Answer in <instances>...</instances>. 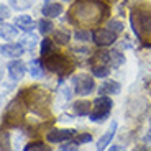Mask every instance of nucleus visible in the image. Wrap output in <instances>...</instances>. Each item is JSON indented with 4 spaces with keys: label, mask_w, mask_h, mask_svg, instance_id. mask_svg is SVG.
Masks as SVG:
<instances>
[{
    "label": "nucleus",
    "mask_w": 151,
    "mask_h": 151,
    "mask_svg": "<svg viewBox=\"0 0 151 151\" xmlns=\"http://www.w3.org/2000/svg\"><path fill=\"white\" fill-rule=\"evenodd\" d=\"M69 13H71L69 20L76 25L81 23L91 25V23L102 22L109 15V7L100 0H77L71 7Z\"/></svg>",
    "instance_id": "nucleus-1"
},
{
    "label": "nucleus",
    "mask_w": 151,
    "mask_h": 151,
    "mask_svg": "<svg viewBox=\"0 0 151 151\" xmlns=\"http://www.w3.org/2000/svg\"><path fill=\"white\" fill-rule=\"evenodd\" d=\"M43 66L51 72H58L59 77H66L74 69V66L71 64V61L59 53H53V54H49V56H45Z\"/></svg>",
    "instance_id": "nucleus-2"
},
{
    "label": "nucleus",
    "mask_w": 151,
    "mask_h": 151,
    "mask_svg": "<svg viewBox=\"0 0 151 151\" xmlns=\"http://www.w3.org/2000/svg\"><path fill=\"white\" fill-rule=\"evenodd\" d=\"M112 107H113L112 99L107 97V95H99L94 100V104H92V110L89 113V117H91V120L94 123H102L105 118H109Z\"/></svg>",
    "instance_id": "nucleus-3"
},
{
    "label": "nucleus",
    "mask_w": 151,
    "mask_h": 151,
    "mask_svg": "<svg viewBox=\"0 0 151 151\" xmlns=\"http://www.w3.org/2000/svg\"><path fill=\"white\" fill-rule=\"evenodd\" d=\"M23 115H25V100L22 97H17L7 105L5 123H8L10 127H17L23 120Z\"/></svg>",
    "instance_id": "nucleus-4"
},
{
    "label": "nucleus",
    "mask_w": 151,
    "mask_h": 151,
    "mask_svg": "<svg viewBox=\"0 0 151 151\" xmlns=\"http://www.w3.org/2000/svg\"><path fill=\"white\" fill-rule=\"evenodd\" d=\"M72 87H74V94L77 95H89L95 87V82L91 76L87 74H77L72 77Z\"/></svg>",
    "instance_id": "nucleus-5"
},
{
    "label": "nucleus",
    "mask_w": 151,
    "mask_h": 151,
    "mask_svg": "<svg viewBox=\"0 0 151 151\" xmlns=\"http://www.w3.org/2000/svg\"><path fill=\"white\" fill-rule=\"evenodd\" d=\"M92 40L95 41L97 46H102V48H107V46L113 45L117 41V35L110 31L109 28H100V30H95L92 33Z\"/></svg>",
    "instance_id": "nucleus-6"
},
{
    "label": "nucleus",
    "mask_w": 151,
    "mask_h": 151,
    "mask_svg": "<svg viewBox=\"0 0 151 151\" xmlns=\"http://www.w3.org/2000/svg\"><path fill=\"white\" fill-rule=\"evenodd\" d=\"M7 72L12 81H20L23 79V76L27 72V64L20 59H13L7 64Z\"/></svg>",
    "instance_id": "nucleus-7"
},
{
    "label": "nucleus",
    "mask_w": 151,
    "mask_h": 151,
    "mask_svg": "<svg viewBox=\"0 0 151 151\" xmlns=\"http://www.w3.org/2000/svg\"><path fill=\"white\" fill-rule=\"evenodd\" d=\"M76 135V130H51L46 135V140L49 143H63V141L72 140Z\"/></svg>",
    "instance_id": "nucleus-8"
},
{
    "label": "nucleus",
    "mask_w": 151,
    "mask_h": 151,
    "mask_svg": "<svg viewBox=\"0 0 151 151\" xmlns=\"http://www.w3.org/2000/svg\"><path fill=\"white\" fill-rule=\"evenodd\" d=\"M0 53H2V56L17 59L25 53V48H23L22 43H5V45L0 46Z\"/></svg>",
    "instance_id": "nucleus-9"
},
{
    "label": "nucleus",
    "mask_w": 151,
    "mask_h": 151,
    "mask_svg": "<svg viewBox=\"0 0 151 151\" xmlns=\"http://www.w3.org/2000/svg\"><path fill=\"white\" fill-rule=\"evenodd\" d=\"M115 132H117V122H112L109 132H105L100 138H99V143H97V151H105V148L112 143V138L115 136Z\"/></svg>",
    "instance_id": "nucleus-10"
},
{
    "label": "nucleus",
    "mask_w": 151,
    "mask_h": 151,
    "mask_svg": "<svg viewBox=\"0 0 151 151\" xmlns=\"http://www.w3.org/2000/svg\"><path fill=\"white\" fill-rule=\"evenodd\" d=\"M18 30L25 31V33H30V31H33L35 28V22L33 18H31L30 15H18L15 18V23H13Z\"/></svg>",
    "instance_id": "nucleus-11"
},
{
    "label": "nucleus",
    "mask_w": 151,
    "mask_h": 151,
    "mask_svg": "<svg viewBox=\"0 0 151 151\" xmlns=\"http://www.w3.org/2000/svg\"><path fill=\"white\" fill-rule=\"evenodd\" d=\"M91 110H92V104L87 102V100H76V102L72 104V112H74L76 115H79V117L89 115Z\"/></svg>",
    "instance_id": "nucleus-12"
},
{
    "label": "nucleus",
    "mask_w": 151,
    "mask_h": 151,
    "mask_svg": "<svg viewBox=\"0 0 151 151\" xmlns=\"http://www.w3.org/2000/svg\"><path fill=\"white\" fill-rule=\"evenodd\" d=\"M122 87L115 81H107L99 87V95H109V94H120Z\"/></svg>",
    "instance_id": "nucleus-13"
},
{
    "label": "nucleus",
    "mask_w": 151,
    "mask_h": 151,
    "mask_svg": "<svg viewBox=\"0 0 151 151\" xmlns=\"http://www.w3.org/2000/svg\"><path fill=\"white\" fill-rule=\"evenodd\" d=\"M138 27L141 31L151 35V12H138Z\"/></svg>",
    "instance_id": "nucleus-14"
},
{
    "label": "nucleus",
    "mask_w": 151,
    "mask_h": 151,
    "mask_svg": "<svg viewBox=\"0 0 151 151\" xmlns=\"http://www.w3.org/2000/svg\"><path fill=\"white\" fill-rule=\"evenodd\" d=\"M41 13L45 15V18H54V17H59L63 13V7H61V4H46Z\"/></svg>",
    "instance_id": "nucleus-15"
},
{
    "label": "nucleus",
    "mask_w": 151,
    "mask_h": 151,
    "mask_svg": "<svg viewBox=\"0 0 151 151\" xmlns=\"http://www.w3.org/2000/svg\"><path fill=\"white\" fill-rule=\"evenodd\" d=\"M0 36L4 38V40H15L18 36V28L15 25H0Z\"/></svg>",
    "instance_id": "nucleus-16"
},
{
    "label": "nucleus",
    "mask_w": 151,
    "mask_h": 151,
    "mask_svg": "<svg viewBox=\"0 0 151 151\" xmlns=\"http://www.w3.org/2000/svg\"><path fill=\"white\" fill-rule=\"evenodd\" d=\"M43 63L40 59H33L30 63V74H31V77L33 79H41L43 77V74H45V71H43Z\"/></svg>",
    "instance_id": "nucleus-17"
},
{
    "label": "nucleus",
    "mask_w": 151,
    "mask_h": 151,
    "mask_svg": "<svg viewBox=\"0 0 151 151\" xmlns=\"http://www.w3.org/2000/svg\"><path fill=\"white\" fill-rule=\"evenodd\" d=\"M92 74L99 79H102V77H107L110 74V68L109 64H94L92 66Z\"/></svg>",
    "instance_id": "nucleus-18"
},
{
    "label": "nucleus",
    "mask_w": 151,
    "mask_h": 151,
    "mask_svg": "<svg viewBox=\"0 0 151 151\" xmlns=\"http://www.w3.org/2000/svg\"><path fill=\"white\" fill-rule=\"evenodd\" d=\"M109 63L113 66V68H120V66L125 63V56L120 53V51H117V49H112V51H110V61Z\"/></svg>",
    "instance_id": "nucleus-19"
},
{
    "label": "nucleus",
    "mask_w": 151,
    "mask_h": 151,
    "mask_svg": "<svg viewBox=\"0 0 151 151\" xmlns=\"http://www.w3.org/2000/svg\"><path fill=\"white\" fill-rule=\"evenodd\" d=\"M53 27H54V25H53V22H51L49 18H41L40 22H38V28H40V33L45 35V36L53 31Z\"/></svg>",
    "instance_id": "nucleus-20"
},
{
    "label": "nucleus",
    "mask_w": 151,
    "mask_h": 151,
    "mask_svg": "<svg viewBox=\"0 0 151 151\" xmlns=\"http://www.w3.org/2000/svg\"><path fill=\"white\" fill-rule=\"evenodd\" d=\"M40 49H41V56L43 58L53 54L54 53V43H53V40H48V38L43 40L41 45H40Z\"/></svg>",
    "instance_id": "nucleus-21"
},
{
    "label": "nucleus",
    "mask_w": 151,
    "mask_h": 151,
    "mask_svg": "<svg viewBox=\"0 0 151 151\" xmlns=\"http://www.w3.org/2000/svg\"><path fill=\"white\" fill-rule=\"evenodd\" d=\"M69 40H71V35H69V31H64V30H59L54 33V41L58 43V45L64 46L69 43Z\"/></svg>",
    "instance_id": "nucleus-22"
},
{
    "label": "nucleus",
    "mask_w": 151,
    "mask_h": 151,
    "mask_svg": "<svg viewBox=\"0 0 151 151\" xmlns=\"http://www.w3.org/2000/svg\"><path fill=\"white\" fill-rule=\"evenodd\" d=\"M0 151H10V133L0 130Z\"/></svg>",
    "instance_id": "nucleus-23"
},
{
    "label": "nucleus",
    "mask_w": 151,
    "mask_h": 151,
    "mask_svg": "<svg viewBox=\"0 0 151 151\" xmlns=\"http://www.w3.org/2000/svg\"><path fill=\"white\" fill-rule=\"evenodd\" d=\"M23 151H51V150H49V146H46L45 143H41V141H31V143H28L27 146H25Z\"/></svg>",
    "instance_id": "nucleus-24"
},
{
    "label": "nucleus",
    "mask_w": 151,
    "mask_h": 151,
    "mask_svg": "<svg viewBox=\"0 0 151 151\" xmlns=\"http://www.w3.org/2000/svg\"><path fill=\"white\" fill-rule=\"evenodd\" d=\"M89 141H92V135H91V133H81V135H74V138H72V143H74L76 146L84 145V143H89Z\"/></svg>",
    "instance_id": "nucleus-25"
},
{
    "label": "nucleus",
    "mask_w": 151,
    "mask_h": 151,
    "mask_svg": "<svg viewBox=\"0 0 151 151\" xmlns=\"http://www.w3.org/2000/svg\"><path fill=\"white\" fill-rule=\"evenodd\" d=\"M36 40L38 38L35 36V35H27V36L22 40V45L25 49H33L35 46H36Z\"/></svg>",
    "instance_id": "nucleus-26"
},
{
    "label": "nucleus",
    "mask_w": 151,
    "mask_h": 151,
    "mask_svg": "<svg viewBox=\"0 0 151 151\" xmlns=\"http://www.w3.org/2000/svg\"><path fill=\"white\" fill-rule=\"evenodd\" d=\"M10 5L13 8H17V10H23V8L31 7L33 2H31V0H10Z\"/></svg>",
    "instance_id": "nucleus-27"
},
{
    "label": "nucleus",
    "mask_w": 151,
    "mask_h": 151,
    "mask_svg": "<svg viewBox=\"0 0 151 151\" xmlns=\"http://www.w3.org/2000/svg\"><path fill=\"white\" fill-rule=\"evenodd\" d=\"M109 30L113 31L115 35L122 33V31H123V23H122L120 20H112V22H109Z\"/></svg>",
    "instance_id": "nucleus-28"
},
{
    "label": "nucleus",
    "mask_w": 151,
    "mask_h": 151,
    "mask_svg": "<svg viewBox=\"0 0 151 151\" xmlns=\"http://www.w3.org/2000/svg\"><path fill=\"white\" fill-rule=\"evenodd\" d=\"M74 38L76 40H79V41H87V40H91L92 38V33L89 30H77L74 33Z\"/></svg>",
    "instance_id": "nucleus-29"
},
{
    "label": "nucleus",
    "mask_w": 151,
    "mask_h": 151,
    "mask_svg": "<svg viewBox=\"0 0 151 151\" xmlns=\"http://www.w3.org/2000/svg\"><path fill=\"white\" fill-rule=\"evenodd\" d=\"M8 15H10V10H8V7H7V5H0V20L8 18Z\"/></svg>",
    "instance_id": "nucleus-30"
},
{
    "label": "nucleus",
    "mask_w": 151,
    "mask_h": 151,
    "mask_svg": "<svg viewBox=\"0 0 151 151\" xmlns=\"http://www.w3.org/2000/svg\"><path fill=\"white\" fill-rule=\"evenodd\" d=\"M61 151H76V145L69 143V145H66V146L61 148Z\"/></svg>",
    "instance_id": "nucleus-31"
},
{
    "label": "nucleus",
    "mask_w": 151,
    "mask_h": 151,
    "mask_svg": "<svg viewBox=\"0 0 151 151\" xmlns=\"http://www.w3.org/2000/svg\"><path fill=\"white\" fill-rule=\"evenodd\" d=\"M109 151H125V148L122 146V145H115V146H112Z\"/></svg>",
    "instance_id": "nucleus-32"
},
{
    "label": "nucleus",
    "mask_w": 151,
    "mask_h": 151,
    "mask_svg": "<svg viewBox=\"0 0 151 151\" xmlns=\"http://www.w3.org/2000/svg\"><path fill=\"white\" fill-rule=\"evenodd\" d=\"M133 151H148V150H146V146H136Z\"/></svg>",
    "instance_id": "nucleus-33"
},
{
    "label": "nucleus",
    "mask_w": 151,
    "mask_h": 151,
    "mask_svg": "<svg viewBox=\"0 0 151 151\" xmlns=\"http://www.w3.org/2000/svg\"><path fill=\"white\" fill-rule=\"evenodd\" d=\"M145 141H146V143H150V141H151V132L148 133L146 136H145Z\"/></svg>",
    "instance_id": "nucleus-34"
},
{
    "label": "nucleus",
    "mask_w": 151,
    "mask_h": 151,
    "mask_svg": "<svg viewBox=\"0 0 151 151\" xmlns=\"http://www.w3.org/2000/svg\"><path fill=\"white\" fill-rule=\"evenodd\" d=\"M2 76H4V71H2V68H0V79H2Z\"/></svg>",
    "instance_id": "nucleus-35"
}]
</instances>
